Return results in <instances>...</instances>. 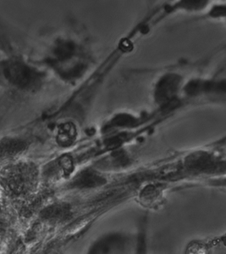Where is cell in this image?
<instances>
[{
	"instance_id": "6da1fadb",
	"label": "cell",
	"mask_w": 226,
	"mask_h": 254,
	"mask_svg": "<svg viewBox=\"0 0 226 254\" xmlns=\"http://www.w3.org/2000/svg\"><path fill=\"white\" fill-rule=\"evenodd\" d=\"M123 245L124 240L120 236H108L95 243L89 254H114Z\"/></svg>"
},
{
	"instance_id": "3957f363",
	"label": "cell",
	"mask_w": 226,
	"mask_h": 254,
	"mask_svg": "<svg viewBox=\"0 0 226 254\" xmlns=\"http://www.w3.org/2000/svg\"><path fill=\"white\" fill-rule=\"evenodd\" d=\"M147 242H146V235L142 231L137 238V243L136 248L135 254H147Z\"/></svg>"
},
{
	"instance_id": "7a4b0ae2",
	"label": "cell",
	"mask_w": 226,
	"mask_h": 254,
	"mask_svg": "<svg viewBox=\"0 0 226 254\" xmlns=\"http://www.w3.org/2000/svg\"><path fill=\"white\" fill-rule=\"evenodd\" d=\"M185 254H209V248L199 241L191 242L185 249Z\"/></svg>"
}]
</instances>
